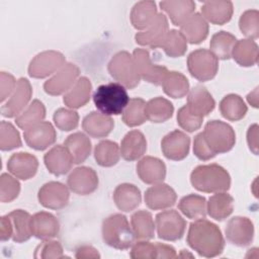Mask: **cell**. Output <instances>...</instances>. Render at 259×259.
I'll return each instance as SVG.
<instances>
[{
	"instance_id": "cell-1",
	"label": "cell",
	"mask_w": 259,
	"mask_h": 259,
	"mask_svg": "<svg viewBox=\"0 0 259 259\" xmlns=\"http://www.w3.org/2000/svg\"><path fill=\"white\" fill-rule=\"evenodd\" d=\"M187 244L198 255L206 258L221 255L225 248V240L220 228L204 218L190 224Z\"/></svg>"
},
{
	"instance_id": "cell-2",
	"label": "cell",
	"mask_w": 259,
	"mask_h": 259,
	"mask_svg": "<svg viewBox=\"0 0 259 259\" xmlns=\"http://www.w3.org/2000/svg\"><path fill=\"white\" fill-rule=\"evenodd\" d=\"M190 182L196 190L201 192H226L231 186V176L219 164L199 165L191 172Z\"/></svg>"
},
{
	"instance_id": "cell-3",
	"label": "cell",
	"mask_w": 259,
	"mask_h": 259,
	"mask_svg": "<svg viewBox=\"0 0 259 259\" xmlns=\"http://www.w3.org/2000/svg\"><path fill=\"white\" fill-rule=\"evenodd\" d=\"M92 97L96 108L109 116L121 114L130 102L125 87L117 82L98 86Z\"/></svg>"
},
{
	"instance_id": "cell-4",
	"label": "cell",
	"mask_w": 259,
	"mask_h": 259,
	"mask_svg": "<svg viewBox=\"0 0 259 259\" xmlns=\"http://www.w3.org/2000/svg\"><path fill=\"white\" fill-rule=\"evenodd\" d=\"M102 238L106 245L118 250H126L135 244V234L125 215L114 213L102 223Z\"/></svg>"
},
{
	"instance_id": "cell-5",
	"label": "cell",
	"mask_w": 259,
	"mask_h": 259,
	"mask_svg": "<svg viewBox=\"0 0 259 259\" xmlns=\"http://www.w3.org/2000/svg\"><path fill=\"white\" fill-rule=\"evenodd\" d=\"M201 135L213 155L229 152L236 143L235 131L229 123L222 120L208 121Z\"/></svg>"
},
{
	"instance_id": "cell-6",
	"label": "cell",
	"mask_w": 259,
	"mask_h": 259,
	"mask_svg": "<svg viewBox=\"0 0 259 259\" xmlns=\"http://www.w3.org/2000/svg\"><path fill=\"white\" fill-rule=\"evenodd\" d=\"M107 70L110 76L127 89L136 88L141 81L133 55L126 51L116 53L109 61Z\"/></svg>"
},
{
	"instance_id": "cell-7",
	"label": "cell",
	"mask_w": 259,
	"mask_h": 259,
	"mask_svg": "<svg viewBox=\"0 0 259 259\" xmlns=\"http://www.w3.org/2000/svg\"><path fill=\"white\" fill-rule=\"evenodd\" d=\"M187 68L192 77L200 82H205L217 75L219 61L210 51L198 49L188 55Z\"/></svg>"
},
{
	"instance_id": "cell-8",
	"label": "cell",
	"mask_w": 259,
	"mask_h": 259,
	"mask_svg": "<svg viewBox=\"0 0 259 259\" xmlns=\"http://www.w3.org/2000/svg\"><path fill=\"white\" fill-rule=\"evenodd\" d=\"M158 237L165 241L180 240L186 229V221L176 209H168L156 215Z\"/></svg>"
},
{
	"instance_id": "cell-9",
	"label": "cell",
	"mask_w": 259,
	"mask_h": 259,
	"mask_svg": "<svg viewBox=\"0 0 259 259\" xmlns=\"http://www.w3.org/2000/svg\"><path fill=\"white\" fill-rule=\"evenodd\" d=\"M66 64L65 56L58 51H45L37 54L29 63L28 75L42 79L58 72Z\"/></svg>"
},
{
	"instance_id": "cell-10",
	"label": "cell",
	"mask_w": 259,
	"mask_h": 259,
	"mask_svg": "<svg viewBox=\"0 0 259 259\" xmlns=\"http://www.w3.org/2000/svg\"><path fill=\"white\" fill-rule=\"evenodd\" d=\"M32 88L29 81L26 78H19L16 82V86L8 100L1 106V114L5 117L18 116L31 99Z\"/></svg>"
},
{
	"instance_id": "cell-11",
	"label": "cell",
	"mask_w": 259,
	"mask_h": 259,
	"mask_svg": "<svg viewBox=\"0 0 259 259\" xmlns=\"http://www.w3.org/2000/svg\"><path fill=\"white\" fill-rule=\"evenodd\" d=\"M80 75V69L72 63L65 64L52 78L44 83L45 92L58 96L67 93L76 83Z\"/></svg>"
},
{
	"instance_id": "cell-12",
	"label": "cell",
	"mask_w": 259,
	"mask_h": 259,
	"mask_svg": "<svg viewBox=\"0 0 259 259\" xmlns=\"http://www.w3.org/2000/svg\"><path fill=\"white\" fill-rule=\"evenodd\" d=\"M133 58L141 79H144L156 86L162 84L164 77L168 73V69L166 67L154 64L149 52L145 49H136L133 52Z\"/></svg>"
},
{
	"instance_id": "cell-13",
	"label": "cell",
	"mask_w": 259,
	"mask_h": 259,
	"mask_svg": "<svg viewBox=\"0 0 259 259\" xmlns=\"http://www.w3.org/2000/svg\"><path fill=\"white\" fill-rule=\"evenodd\" d=\"M70 198L69 187L58 181H50L44 184L37 193L39 203L47 208L61 209L65 207Z\"/></svg>"
},
{
	"instance_id": "cell-14",
	"label": "cell",
	"mask_w": 259,
	"mask_h": 259,
	"mask_svg": "<svg viewBox=\"0 0 259 259\" xmlns=\"http://www.w3.org/2000/svg\"><path fill=\"white\" fill-rule=\"evenodd\" d=\"M98 176L90 167L81 166L75 168L67 178V184L71 191L79 195H88L98 187Z\"/></svg>"
},
{
	"instance_id": "cell-15",
	"label": "cell",
	"mask_w": 259,
	"mask_h": 259,
	"mask_svg": "<svg viewBox=\"0 0 259 259\" xmlns=\"http://www.w3.org/2000/svg\"><path fill=\"white\" fill-rule=\"evenodd\" d=\"M227 240L238 247H245L251 244L254 237V226L247 217H234L226 226Z\"/></svg>"
},
{
	"instance_id": "cell-16",
	"label": "cell",
	"mask_w": 259,
	"mask_h": 259,
	"mask_svg": "<svg viewBox=\"0 0 259 259\" xmlns=\"http://www.w3.org/2000/svg\"><path fill=\"white\" fill-rule=\"evenodd\" d=\"M23 137L29 148L36 151H44L56 142L57 133L51 122L41 121L25 130Z\"/></svg>"
},
{
	"instance_id": "cell-17",
	"label": "cell",
	"mask_w": 259,
	"mask_h": 259,
	"mask_svg": "<svg viewBox=\"0 0 259 259\" xmlns=\"http://www.w3.org/2000/svg\"><path fill=\"white\" fill-rule=\"evenodd\" d=\"M190 147V138L179 130L167 134L161 141L164 156L173 161H180L187 157Z\"/></svg>"
},
{
	"instance_id": "cell-18",
	"label": "cell",
	"mask_w": 259,
	"mask_h": 259,
	"mask_svg": "<svg viewBox=\"0 0 259 259\" xmlns=\"http://www.w3.org/2000/svg\"><path fill=\"white\" fill-rule=\"evenodd\" d=\"M169 31L168 19L164 13H158L155 20L143 31L135 35L136 42L140 46L152 49L160 48L167 32Z\"/></svg>"
},
{
	"instance_id": "cell-19",
	"label": "cell",
	"mask_w": 259,
	"mask_h": 259,
	"mask_svg": "<svg viewBox=\"0 0 259 259\" xmlns=\"http://www.w3.org/2000/svg\"><path fill=\"white\" fill-rule=\"evenodd\" d=\"M177 194L175 190L166 183H157L149 187L145 192L146 205L153 210L166 209L176 202Z\"/></svg>"
},
{
	"instance_id": "cell-20",
	"label": "cell",
	"mask_w": 259,
	"mask_h": 259,
	"mask_svg": "<svg viewBox=\"0 0 259 259\" xmlns=\"http://www.w3.org/2000/svg\"><path fill=\"white\" fill-rule=\"evenodd\" d=\"M38 168V161L35 156L26 152L14 153L7 162L8 171L16 178L28 180L32 178Z\"/></svg>"
},
{
	"instance_id": "cell-21",
	"label": "cell",
	"mask_w": 259,
	"mask_h": 259,
	"mask_svg": "<svg viewBox=\"0 0 259 259\" xmlns=\"http://www.w3.org/2000/svg\"><path fill=\"white\" fill-rule=\"evenodd\" d=\"M185 105L192 114L204 117L214 109L215 101L204 86L196 85L188 91Z\"/></svg>"
},
{
	"instance_id": "cell-22",
	"label": "cell",
	"mask_w": 259,
	"mask_h": 259,
	"mask_svg": "<svg viewBox=\"0 0 259 259\" xmlns=\"http://www.w3.org/2000/svg\"><path fill=\"white\" fill-rule=\"evenodd\" d=\"M44 162L49 170L55 176L67 174L74 164L69 150L62 145L54 146L44 156Z\"/></svg>"
},
{
	"instance_id": "cell-23",
	"label": "cell",
	"mask_w": 259,
	"mask_h": 259,
	"mask_svg": "<svg viewBox=\"0 0 259 259\" xmlns=\"http://www.w3.org/2000/svg\"><path fill=\"white\" fill-rule=\"evenodd\" d=\"M30 229L32 236L40 240H50L58 236L60 224L57 218L48 211H39L31 215Z\"/></svg>"
},
{
	"instance_id": "cell-24",
	"label": "cell",
	"mask_w": 259,
	"mask_h": 259,
	"mask_svg": "<svg viewBox=\"0 0 259 259\" xmlns=\"http://www.w3.org/2000/svg\"><path fill=\"white\" fill-rule=\"evenodd\" d=\"M137 174L143 182L157 184L166 177V165L159 158L146 156L138 162Z\"/></svg>"
},
{
	"instance_id": "cell-25",
	"label": "cell",
	"mask_w": 259,
	"mask_h": 259,
	"mask_svg": "<svg viewBox=\"0 0 259 259\" xmlns=\"http://www.w3.org/2000/svg\"><path fill=\"white\" fill-rule=\"evenodd\" d=\"M82 127L92 138H104L113 130L114 120L109 115L103 114L100 111H92L84 117Z\"/></svg>"
},
{
	"instance_id": "cell-26",
	"label": "cell",
	"mask_w": 259,
	"mask_h": 259,
	"mask_svg": "<svg viewBox=\"0 0 259 259\" xmlns=\"http://www.w3.org/2000/svg\"><path fill=\"white\" fill-rule=\"evenodd\" d=\"M120 156L126 161H136L144 156L147 151V140L138 130L128 132L120 144Z\"/></svg>"
},
{
	"instance_id": "cell-27",
	"label": "cell",
	"mask_w": 259,
	"mask_h": 259,
	"mask_svg": "<svg viewBox=\"0 0 259 259\" xmlns=\"http://www.w3.org/2000/svg\"><path fill=\"white\" fill-rule=\"evenodd\" d=\"M180 32L188 42L200 44L208 35L207 21L200 13L194 12L180 25Z\"/></svg>"
},
{
	"instance_id": "cell-28",
	"label": "cell",
	"mask_w": 259,
	"mask_h": 259,
	"mask_svg": "<svg viewBox=\"0 0 259 259\" xmlns=\"http://www.w3.org/2000/svg\"><path fill=\"white\" fill-rule=\"evenodd\" d=\"M233 3L231 1H205L201 6L202 17L212 24L223 25L231 20L233 15Z\"/></svg>"
},
{
	"instance_id": "cell-29",
	"label": "cell",
	"mask_w": 259,
	"mask_h": 259,
	"mask_svg": "<svg viewBox=\"0 0 259 259\" xmlns=\"http://www.w3.org/2000/svg\"><path fill=\"white\" fill-rule=\"evenodd\" d=\"M113 200L119 210L130 212L141 204V190L134 184L121 183L114 189Z\"/></svg>"
},
{
	"instance_id": "cell-30",
	"label": "cell",
	"mask_w": 259,
	"mask_h": 259,
	"mask_svg": "<svg viewBox=\"0 0 259 259\" xmlns=\"http://www.w3.org/2000/svg\"><path fill=\"white\" fill-rule=\"evenodd\" d=\"M91 90L92 84L90 80L87 77H81L76 81L74 86L67 93H65L63 101L69 108H80L89 101Z\"/></svg>"
},
{
	"instance_id": "cell-31",
	"label": "cell",
	"mask_w": 259,
	"mask_h": 259,
	"mask_svg": "<svg viewBox=\"0 0 259 259\" xmlns=\"http://www.w3.org/2000/svg\"><path fill=\"white\" fill-rule=\"evenodd\" d=\"M234 210V198L226 192L211 195L206 202V213L215 221H224Z\"/></svg>"
},
{
	"instance_id": "cell-32",
	"label": "cell",
	"mask_w": 259,
	"mask_h": 259,
	"mask_svg": "<svg viewBox=\"0 0 259 259\" xmlns=\"http://www.w3.org/2000/svg\"><path fill=\"white\" fill-rule=\"evenodd\" d=\"M160 7L168 14L174 25L180 26L191 14L194 13L195 3L191 0L161 1Z\"/></svg>"
},
{
	"instance_id": "cell-33",
	"label": "cell",
	"mask_w": 259,
	"mask_h": 259,
	"mask_svg": "<svg viewBox=\"0 0 259 259\" xmlns=\"http://www.w3.org/2000/svg\"><path fill=\"white\" fill-rule=\"evenodd\" d=\"M158 15L155 1H140L131 11V22L136 29L145 30Z\"/></svg>"
},
{
	"instance_id": "cell-34",
	"label": "cell",
	"mask_w": 259,
	"mask_h": 259,
	"mask_svg": "<svg viewBox=\"0 0 259 259\" xmlns=\"http://www.w3.org/2000/svg\"><path fill=\"white\" fill-rule=\"evenodd\" d=\"M64 146L69 150L74 164H81L86 161L91 153V141L81 132L70 135L64 142Z\"/></svg>"
},
{
	"instance_id": "cell-35",
	"label": "cell",
	"mask_w": 259,
	"mask_h": 259,
	"mask_svg": "<svg viewBox=\"0 0 259 259\" xmlns=\"http://www.w3.org/2000/svg\"><path fill=\"white\" fill-rule=\"evenodd\" d=\"M233 59L242 67H252L258 62V46L250 38L236 41L233 51Z\"/></svg>"
},
{
	"instance_id": "cell-36",
	"label": "cell",
	"mask_w": 259,
	"mask_h": 259,
	"mask_svg": "<svg viewBox=\"0 0 259 259\" xmlns=\"http://www.w3.org/2000/svg\"><path fill=\"white\" fill-rule=\"evenodd\" d=\"M11 221L12 225V240L15 243H23L30 239L32 236L30 229V219L29 212L23 209H14L7 214Z\"/></svg>"
},
{
	"instance_id": "cell-37",
	"label": "cell",
	"mask_w": 259,
	"mask_h": 259,
	"mask_svg": "<svg viewBox=\"0 0 259 259\" xmlns=\"http://www.w3.org/2000/svg\"><path fill=\"white\" fill-rule=\"evenodd\" d=\"M145 111L147 119L155 123H160L172 117L174 106L168 99L158 96L146 103Z\"/></svg>"
},
{
	"instance_id": "cell-38",
	"label": "cell",
	"mask_w": 259,
	"mask_h": 259,
	"mask_svg": "<svg viewBox=\"0 0 259 259\" xmlns=\"http://www.w3.org/2000/svg\"><path fill=\"white\" fill-rule=\"evenodd\" d=\"M132 229L136 239L151 240L155 236L156 225L151 212L147 210H138L131 218Z\"/></svg>"
},
{
	"instance_id": "cell-39",
	"label": "cell",
	"mask_w": 259,
	"mask_h": 259,
	"mask_svg": "<svg viewBox=\"0 0 259 259\" xmlns=\"http://www.w3.org/2000/svg\"><path fill=\"white\" fill-rule=\"evenodd\" d=\"M220 111L222 115L231 121H237L242 119L247 111L248 107L243 98L238 94H228L220 102Z\"/></svg>"
},
{
	"instance_id": "cell-40",
	"label": "cell",
	"mask_w": 259,
	"mask_h": 259,
	"mask_svg": "<svg viewBox=\"0 0 259 259\" xmlns=\"http://www.w3.org/2000/svg\"><path fill=\"white\" fill-rule=\"evenodd\" d=\"M161 86L164 92L172 98H182L189 91L188 79L177 71H168Z\"/></svg>"
},
{
	"instance_id": "cell-41",
	"label": "cell",
	"mask_w": 259,
	"mask_h": 259,
	"mask_svg": "<svg viewBox=\"0 0 259 259\" xmlns=\"http://www.w3.org/2000/svg\"><path fill=\"white\" fill-rule=\"evenodd\" d=\"M236 41L237 39L234 34L221 30L214 33L210 38V52L218 60H229L232 57V51Z\"/></svg>"
},
{
	"instance_id": "cell-42",
	"label": "cell",
	"mask_w": 259,
	"mask_h": 259,
	"mask_svg": "<svg viewBox=\"0 0 259 259\" xmlns=\"http://www.w3.org/2000/svg\"><path fill=\"white\" fill-rule=\"evenodd\" d=\"M46 117V107L38 99L32 100L27 107L15 118V123L21 130H27L41 122Z\"/></svg>"
},
{
	"instance_id": "cell-43",
	"label": "cell",
	"mask_w": 259,
	"mask_h": 259,
	"mask_svg": "<svg viewBox=\"0 0 259 259\" xmlns=\"http://www.w3.org/2000/svg\"><path fill=\"white\" fill-rule=\"evenodd\" d=\"M178 208L188 219H202L206 214V199L201 195L190 193L180 199Z\"/></svg>"
},
{
	"instance_id": "cell-44",
	"label": "cell",
	"mask_w": 259,
	"mask_h": 259,
	"mask_svg": "<svg viewBox=\"0 0 259 259\" xmlns=\"http://www.w3.org/2000/svg\"><path fill=\"white\" fill-rule=\"evenodd\" d=\"M94 158L102 167L114 166L120 158V149L115 142L104 140L99 142L94 149Z\"/></svg>"
},
{
	"instance_id": "cell-45",
	"label": "cell",
	"mask_w": 259,
	"mask_h": 259,
	"mask_svg": "<svg viewBox=\"0 0 259 259\" xmlns=\"http://www.w3.org/2000/svg\"><path fill=\"white\" fill-rule=\"evenodd\" d=\"M146 101L142 98L136 97L130 99L128 104L124 108L122 114V121L131 127L143 124L147 120L146 116Z\"/></svg>"
},
{
	"instance_id": "cell-46",
	"label": "cell",
	"mask_w": 259,
	"mask_h": 259,
	"mask_svg": "<svg viewBox=\"0 0 259 259\" xmlns=\"http://www.w3.org/2000/svg\"><path fill=\"white\" fill-rule=\"evenodd\" d=\"M160 48H162L165 54L171 58H178L183 56L187 50V40L182 33L176 29H170Z\"/></svg>"
},
{
	"instance_id": "cell-47",
	"label": "cell",
	"mask_w": 259,
	"mask_h": 259,
	"mask_svg": "<svg viewBox=\"0 0 259 259\" xmlns=\"http://www.w3.org/2000/svg\"><path fill=\"white\" fill-rule=\"evenodd\" d=\"M22 146L19 132L9 122L2 120L0 123V149L10 151Z\"/></svg>"
},
{
	"instance_id": "cell-48",
	"label": "cell",
	"mask_w": 259,
	"mask_h": 259,
	"mask_svg": "<svg viewBox=\"0 0 259 259\" xmlns=\"http://www.w3.org/2000/svg\"><path fill=\"white\" fill-rule=\"evenodd\" d=\"M239 27L245 36L256 39L259 36V11L250 9L243 12L239 19Z\"/></svg>"
},
{
	"instance_id": "cell-49",
	"label": "cell",
	"mask_w": 259,
	"mask_h": 259,
	"mask_svg": "<svg viewBox=\"0 0 259 259\" xmlns=\"http://www.w3.org/2000/svg\"><path fill=\"white\" fill-rule=\"evenodd\" d=\"M20 192L19 181L8 173H2L0 177V201L11 202L17 198Z\"/></svg>"
},
{
	"instance_id": "cell-50",
	"label": "cell",
	"mask_w": 259,
	"mask_h": 259,
	"mask_svg": "<svg viewBox=\"0 0 259 259\" xmlns=\"http://www.w3.org/2000/svg\"><path fill=\"white\" fill-rule=\"evenodd\" d=\"M53 119L59 130L63 132H70L78 126L79 114L73 109L59 108L55 111Z\"/></svg>"
},
{
	"instance_id": "cell-51",
	"label": "cell",
	"mask_w": 259,
	"mask_h": 259,
	"mask_svg": "<svg viewBox=\"0 0 259 259\" xmlns=\"http://www.w3.org/2000/svg\"><path fill=\"white\" fill-rule=\"evenodd\" d=\"M203 121V117L196 116L192 114L186 105L179 108L177 112V123L181 128H183L186 132L192 133L197 131Z\"/></svg>"
},
{
	"instance_id": "cell-52",
	"label": "cell",
	"mask_w": 259,
	"mask_h": 259,
	"mask_svg": "<svg viewBox=\"0 0 259 259\" xmlns=\"http://www.w3.org/2000/svg\"><path fill=\"white\" fill-rule=\"evenodd\" d=\"M34 258H42V259H50V258H64L67 257L64 255L63 247L58 241H45L40 243L36 249L34 250Z\"/></svg>"
},
{
	"instance_id": "cell-53",
	"label": "cell",
	"mask_w": 259,
	"mask_h": 259,
	"mask_svg": "<svg viewBox=\"0 0 259 259\" xmlns=\"http://www.w3.org/2000/svg\"><path fill=\"white\" fill-rule=\"evenodd\" d=\"M130 256L133 259H154L157 258L156 244L147 241H140L132 246Z\"/></svg>"
},
{
	"instance_id": "cell-54",
	"label": "cell",
	"mask_w": 259,
	"mask_h": 259,
	"mask_svg": "<svg viewBox=\"0 0 259 259\" xmlns=\"http://www.w3.org/2000/svg\"><path fill=\"white\" fill-rule=\"evenodd\" d=\"M16 82L14 77L7 72H1L0 74V96L1 102H4L7 98L10 97L12 92L15 89Z\"/></svg>"
},
{
	"instance_id": "cell-55",
	"label": "cell",
	"mask_w": 259,
	"mask_h": 259,
	"mask_svg": "<svg viewBox=\"0 0 259 259\" xmlns=\"http://www.w3.org/2000/svg\"><path fill=\"white\" fill-rule=\"evenodd\" d=\"M193 153L194 155L201 161H207L212 159L215 155H213L208 147L206 146L201 133L195 136L193 141Z\"/></svg>"
},
{
	"instance_id": "cell-56",
	"label": "cell",
	"mask_w": 259,
	"mask_h": 259,
	"mask_svg": "<svg viewBox=\"0 0 259 259\" xmlns=\"http://www.w3.org/2000/svg\"><path fill=\"white\" fill-rule=\"evenodd\" d=\"M258 124L254 123L249 126L247 131V143L249 146V149L253 154H258Z\"/></svg>"
},
{
	"instance_id": "cell-57",
	"label": "cell",
	"mask_w": 259,
	"mask_h": 259,
	"mask_svg": "<svg viewBox=\"0 0 259 259\" xmlns=\"http://www.w3.org/2000/svg\"><path fill=\"white\" fill-rule=\"evenodd\" d=\"M12 234H13V230H12V225L9 217L7 214L1 217V220H0L1 241L9 240L10 238H12Z\"/></svg>"
},
{
	"instance_id": "cell-58",
	"label": "cell",
	"mask_w": 259,
	"mask_h": 259,
	"mask_svg": "<svg viewBox=\"0 0 259 259\" xmlns=\"http://www.w3.org/2000/svg\"><path fill=\"white\" fill-rule=\"evenodd\" d=\"M157 248V258H176L177 254L175 249L167 244L163 243H155Z\"/></svg>"
},
{
	"instance_id": "cell-59",
	"label": "cell",
	"mask_w": 259,
	"mask_h": 259,
	"mask_svg": "<svg viewBox=\"0 0 259 259\" xmlns=\"http://www.w3.org/2000/svg\"><path fill=\"white\" fill-rule=\"evenodd\" d=\"M75 257L79 259L80 258H99L100 255L94 247L89 245H83L76 250Z\"/></svg>"
},
{
	"instance_id": "cell-60",
	"label": "cell",
	"mask_w": 259,
	"mask_h": 259,
	"mask_svg": "<svg viewBox=\"0 0 259 259\" xmlns=\"http://www.w3.org/2000/svg\"><path fill=\"white\" fill-rule=\"evenodd\" d=\"M247 101L253 107H258V87H256L252 92L247 95Z\"/></svg>"
}]
</instances>
